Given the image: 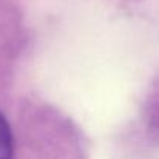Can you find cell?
<instances>
[{
  "mask_svg": "<svg viewBox=\"0 0 159 159\" xmlns=\"http://www.w3.org/2000/svg\"><path fill=\"white\" fill-rule=\"evenodd\" d=\"M14 158V139L5 116L0 113V159Z\"/></svg>",
  "mask_w": 159,
  "mask_h": 159,
  "instance_id": "6da1fadb",
  "label": "cell"
}]
</instances>
